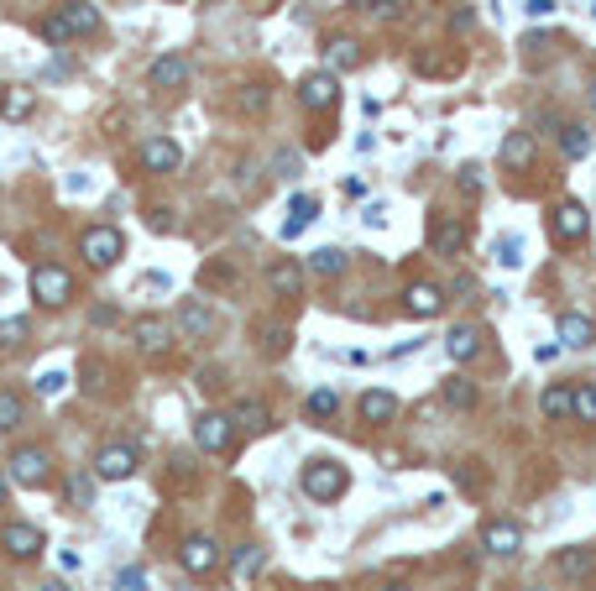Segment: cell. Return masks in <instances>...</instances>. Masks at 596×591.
<instances>
[{
	"mask_svg": "<svg viewBox=\"0 0 596 591\" xmlns=\"http://www.w3.org/2000/svg\"><path fill=\"white\" fill-rule=\"evenodd\" d=\"M502 163H508V168H529L533 163V136L529 131H508V136H502Z\"/></svg>",
	"mask_w": 596,
	"mask_h": 591,
	"instance_id": "484cf974",
	"label": "cell"
},
{
	"mask_svg": "<svg viewBox=\"0 0 596 591\" xmlns=\"http://www.w3.org/2000/svg\"><path fill=\"white\" fill-rule=\"evenodd\" d=\"M356 414H362L366 424L398 419V393H382V387H372V393H362V398H356Z\"/></svg>",
	"mask_w": 596,
	"mask_h": 591,
	"instance_id": "5bb4252c",
	"label": "cell"
},
{
	"mask_svg": "<svg viewBox=\"0 0 596 591\" xmlns=\"http://www.w3.org/2000/svg\"><path fill=\"white\" fill-rule=\"evenodd\" d=\"M309 267H314L320 277H335V273H345V252L341 246H320V252L309 256Z\"/></svg>",
	"mask_w": 596,
	"mask_h": 591,
	"instance_id": "4dcf8cb0",
	"label": "cell"
},
{
	"mask_svg": "<svg viewBox=\"0 0 596 591\" xmlns=\"http://www.w3.org/2000/svg\"><path fill=\"white\" fill-rule=\"evenodd\" d=\"M560 152H565V157H586V152H591V131L586 126H560Z\"/></svg>",
	"mask_w": 596,
	"mask_h": 591,
	"instance_id": "f546056e",
	"label": "cell"
},
{
	"mask_svg": "<svg viewBox=\"0 0 596 591\" xmlns=\"http://www.w3.org/2000/svg\"><path fill=\"white\" fill-rule=\"evenodd\" d=\"M231 424H241L246 435H267V429H273V414H267V403L262 398H241L231 408Z\"/></svg>",
	"mask_w": 596,
	"mask_h": 591,
	"instance_id": "9a60e30c",
	"label": "cell"
},
{
	"mask_svg": "<svg viewBox=\"0 0 596 591\" xmlns=\"http://www.w3.org/2000/svg\"><path fill=\"white\" fill-rule=\"evenodd\" d=\"M335 408H341V398H335L330 387H320V393H309V403H303V414H309V419H330Z\"/></svg>",
	"mask_w": 596,
	"mask_h": 591,
	"instance_id": "836d02e7",
	"label": "cell"
},
{
	"mask_svg": "<svg viewBox=\"0 0 596 591\" xmlns=\"http://www.w3.org/2000/svg\"><path fill=\"white\" fill-rule=\"evenodd\" d=\"M554 566H560V576H571V581H581V576L591 570V549H565V555H560Z\"/></svg>",
	"mask_w": 596,
	"mask_h": 591,
	"instance_id": "d6a6232c",
	"label": "cell"
},
{
	"mask_svg": "<svg viewBox=\"0 0 596 591\" xmlns=\"http://www.w3.org/2000/svg\"><path fill=\"white\" fill-rule=\"evenodd\" d=\"M523 11H529V16H550V11H554V0H529Z\"/></svg>",
	"mask_w": 596,
	"mask_h": 591,
	"instance_id": "681fc988",
	"label": "cell"
},
{
	"mask_svg": "<svg viewBox=\"0 0 596 591\" xmlns=\"http://www.w3.org/2000/svg\"><path fill=\"white\" fill-rule=\"evenodd\" d=\"M16 424H22V398H16V393H5V387H0V435H11V429H16Z\"/></svg>",
	"mask_w": 596,
	"mask_h": 591,
	"instance_id": "8d00e7d4",
	"label": "cell"
},
{
	"mask_svg": "<svg viewBox=\"0 0 596 591\" xmlns=\"http://www.w3.org/2000/svg\"><path fill=\"white\" fill-rule=\"evenodd\" d=\"M262 566V549H241V555H235V570H256Z\"/></svg>",
	"mask_w": 596,
	"mask_h": 591,
	"instance_id": "c3c4849f",
	"label": "cell"
},
{
	"mask_svg": "<svg viewBox=\"0 0 596 591\" xmlns=\"http://www.w3.org/2000/svg\"><path fill=\"white\" fill-rule=\"evenodd\" d=\"M178 163H184V152L168 136H152L147 147H142V168L147 173H178Z\"/></svg>",
	"mask_w": 596,
	"mask_h": 591,
	"instance_id": "8fae6325",
	"label": "cell"
},
{
	"mask_svg": "<svg viewBox=\"0 0 596 591\" xmlns=\"http://www.w3.org/2000/svg\"><path fill=\"white\" fill-rule=\"evenodd\" d=\"M288 340H293V336H288V330H283V325H262V351H267V356H288Z\"/></svg>",
	"mask_w": 596,
	"mask_h": 591,
	"instance_id": "d590c367",
	"label": "cell"
},
{
	"mask_svg": "<svg viewBox=\"0 0 596 591\" xmlns=\"http://www.w3.org/2000/svg\"><path fill=\"white\" fill-rule=\"evenodd\" d=\"M184 570H194V576H204V570H214V560H220V549H214V539H204V534H194V539H184Z\"/></svg>",
	"mask_w": 596,
	"mask_h": 591,
	"instance_id": "e0dca14e",
	"label": "cell"
},
{
	"mask_svg": "<svg viewBox=\"0 0 596 591\" xmlns=\"http://www.w3.org/2000/svg\"><path fill=\"white\" fill-rule=\"evenodd\" d=\"M429 241H434V252H440V256H461V252H466V225L445 215V220H434Z\"/></svg>",
	"mask_w": 596,
	"mask_h": 591,
	"instance_id": "d6986e66",
	"label": "cell"
},
{
	"mask_svg": "<svg viewBox=\"0 0 596 591\" xmlns=\"http://www.w3.org/2000/svg\"><path fill=\"white\" fill-rule=\"evenodd\" d=\"M43 37H47V43H68L74 32H68V22H64V16H58V11H53V16H47V22H43Z\"/></svg>",
	"mask_w": 596,
	"mask_h": 591,
	"instance_id": "b9f144b4",
	"label": "cell"
},
{
	"mask_svg": "<svg viewBox=\"0 0 596 591\" xmlns=\"http://www.w3.org/2000/svg\"><path fill=\"white\" fill-rule=\"evenodd\" d=\"M32 294H37V304L58 309V304H68V294H74V277H68L58 262H43V267L32 273Z\"/></svg>",
	"mask_w": 596,
	"mask_h": 591,
	"instance_id": "7a4b0ae2",
	"label": "cell"
},
{
	"mask_svg": "<svg viewBox=\"0 0 596 591\" xmlns=\"http://www.w3.org/2000/svg\"><path fill=\"white\" fill-rule=\"evenodd\" d=\"M115 591H147V576H142V570H121Z\"/></svg>",
	"mask_w": 596,
	"mask_h": 591,
	"instance_id": "f6af8a7d",
	"label": "cell"
},
{
	"mask_svg": "<svg viewBox=\"0 0 596 591\" xmlns=\"http://www.w3.org/2000/svg\"><path fill=\"white\" fill-rule=\"evenodd\" d=\"M204 283H235V267L231 262H210V267H204Z\"/></svg>",
	"mask_w": 596,
	"mask_h": 591,
	"instance_id": "ee69618b",
	"label": "cell"
},
{
	"mask_svg": "<svg viewBox=\"0 0 596 591\" xmlns=\"http://www.w3.org/2000/svg\"><path fill=\"white\" fill-rule=\"evenodd\" d=\"M273 168H277V178H298V152H273Z\"/></svg>",
	"mask_w": 596,
	"mask_h": 591,
	"instance_id": "7bdbcfd3",
	"label": "cell"
},
{
	"mask_svg": "<svg viewBox=\"0 0 596 591\" xmlns=\"http://www.w3.org/2000/svg\"><path fill=\"white\" fill-rule=\"evenodd\" d=\"M571 414L575 419H586V424H596V387H575L571 393Z\"/></svg>",
	"mask_w": 596,
	"mask_h": 591,
	"instance_id": "74e56055",
	"label": "cell"
},
{
	"mask_svg": "<svg viewBox=\"0 0 596 591\" xmlns=\"http://www.w3.org/2000/svg\"><path fill=\"white\" fill-rule=\"evenodd\" d=\"M267 105H273V95H267V85H241L235 89V110H241V115H267Z\"/></svg>",
	"mask_w": 596,
	"mask_h": 591,
	"instance_id": "4316f807",
	"label": "cell"
},
{
	"mask_svg": "<svg viewBox=\"0 0 596 591\" xmlns=\"http://www.w3.org/2000/svg\"><path fill=\"white\" fill-rule=\"evenodd\" d=\"M320 215V199L314 194H293V205H288V220H283V235L293 241V235H303V225Z\"/></svg>",
	"mask_w": 596,
	"mask_h": 591,
	"instance_id": "7402d4cb",
	"label": "cell"
},
{
	"mask_svg": "<svg viewBox=\"0 0 596 591\" xmlns=\"http://www.w3.org/2000/svg\"><path fill=\"white\" fill-rule=\"evenodd\" d=\"M366 225H372V231H382V225H387V205H366Z\"/></svg>",
	"mask_w": 596,
	"mask_h": 591,
	"instance_id": "7dc6e473",
	"label": "cell"
},
{
	"mask_svg": "<svg viewBox=\"0 0 596 591\" xmlns=\"http://www.w3.org/2000/svg\"><path fill=\"white\" fill-rule=\"evenodd\" d=\"M121 252H126V241H121L115 225H94V231H84V262L89 267H115Z\"/></svg>",
	"mask_w": 596,
	"mask_h": 591,
	"instance_id": "3957f363",
	"label": "cell"
},
{
	"mask_svg": "<svg viewBox=\"0 0 596 591\" xmlns=\"http://www.w3.org/2000/svg\"><path fill=\"white\" fill-rule=\"evenodd\" d=\"M0 503H5V476H0Z\"/></svg>",
	"mask_w": 596,
	"mask_h": 591,
	"instance_id": "f5cc1de1",
	"label": "cell"
},
{
	"mask_svg": "<svg viewBox=\"0 0 596 591\" xmlns=\"http://www.w3.org/2000/svg\"><path fill=\"white\" fill-rule=\"evenodd\" d=\"M341 189H345V194H351V199H362V194H366V178H345Z\"/></svg>",
	"mask_w": 596,
	"mask_h": 591,
	"instance_id": "f907efd6",
	"label": "cell"
},
{
	"mask_svg": "<svg viewBox=\"0 0 596 591\" xmlns=\"http://www.w3.org/2000/svg\"><path fill=\"white\" fill-rule=\"evenodd\" d=\"M324 58H330V68H356V64H362V47L351 43V37H330Z\"/></svg>",
	"mask_w": 596,
	"mask_h": 591,
	"instance_id": "83f0119b",
	"label": "cell"
},
{
	"mask_svg": "<svg viewBox=\"0 0 596 591\" xmlns=\"http://www.w3.org/2000/svg\"><path fill=\"white\" fill-rule=\"evenodd\" d=\"M298 486H303V497H314V503H335L345 486H351V476H345L341 461H309L303 476H298Z\"/></svg>",
	"mask_w": 596,
	"mask_h": 591,
	"instance_id": "6da1fadb",
	"label": "cell"
},
{
	"mask_svg": "<svg viewBox=\"0 0 596 591\" xmlns=\"http://www.w3.org/2000/svg\"><path fill=\"white\" fill-rule=\"evenodd\" d=\"M461 189H466V194H482V168H476V163H466V168H461Z\"/></svg>",
	"mask_w": 596,
	"mask_h": 591,
	"instance_id": "bcb514c9",
	"label": "cell"
},
{
	"mask_svg": "<svg viewBox=\"0 0 596 591\" xmlns=\"http://www.w3.org/2000/svg\"><path fill=\"white\" fill-rule=\"evenodd\" d=\"M0 545H5V555H16V560H32V555L43 549V528H32V524H5Z\"/></svg>",
	"mask_w": 596,
	"mask_h": 591,
	"instance_id": "7c38bea8",
	"label": "cell"
},
{
	"mask_svg": "<svg viewBox=\"0 0 596 591\" xmlns=\"http://www.w3.org/2000/svg\"><path fill=\"white\" fill-rule=\"evenodd\" d=\"M147 85L152 89H184L189 85V58H184V53H163V58H152Z\"/></svg>",
	"mask_w": 596,
	"mask_h": 591,
	"instance_id": "ba28073f",
	"label": "cell"
},
{
	"mask_svg": "<svg viewBox=\"0 0 596 591\" xmlns=\"http://www.w3.org/2000/svg\"><path fill=\"white\" fill-rule=\"evenodd\" d=\"M173 330L189 336V340H210L214 336V309L204 304V298H184L178 315H173Z\"/></svg>",
	"mask_w": 596,
	"mask_h": 591,
	"instance_id": "277c9868",
	"label": "cell"
},
{
	"mask_svg": "<svg viewBox=\"0 0 596 591\" xmlns=\"http://www.w3.org/2000/svg\"><path fill=\"white\" fill-rule=\"evenodd\" d=\"M32 105H37V95H32L26 85L0 89V115H5V121H26V115H32Z\"/></svg>",
	"mask_w": 596,
	"mask_h": 591,
	"instance_id": "d4e9b609",
	"label": "cell"
},
{
	"mask_svg": "<svg viewBox=\"0 0 596 591\" xmlns=\"http://www.w3.org/2000/svg\"><path fill=\"white\" fill-rule=\"evenodd\" d=\"M131 336H136V346L147 351V356H163L173 346V319H163V315H142L136 325H131Z\"/></svg>",
	"mask_w": 596,
	"mask_h": 591,
	"instance_id": "8992f818",
	"label": "cell"
},
{
	"mask_svg": "<svg viewBox=\"0 0 596 591\" xmlns=\"http://www.w3.org/2000/svg\"><path fill=\"white\" fill-rule=\"evenodd\" d=\"M335 95H341V89H335V74H303V85H298V100L309 110H330Z\"/></svg>",
	"mask_w": 596,
	"mask_h": 591,
	"instance_id": "30bf717a",
	"label": "cell"
},
{
	"mask_svg": "<svg viewBox=\"0 0 596 591\" xmlns=\"http://www.w3.org/2000/svg\"><path fill=\"white\" fill-rule=\"evenodd\" d=\"M194 440H199V450H225L231 445V414H199V424H194Z\"/></svg>",
	"mask_w": 596,
	"mask_h": 591,
	"instance_id": "9c48e42d",
	"label": "cell"
},
{
	"mask_svg": "<svg viewBox=\"0 0 596 591\" xmlns=\"http://www.w3.org/2000/svg\"><path fill=\"white\" fill-rule=\"evenodd\" d=\"M366 5H372V16H377V22H398V16L408 11V0H366Z\"/></svg>",
	"mask_w": 596,
	"mask_h": 591,
	"instance_id": "60d3db41",
	"label": "cell"
},
{
	"mask_svg": "<svg viewBox=\"0 0 596 591\" xmlns=\"http://www.w3.org/2000/svg\"><path fill=\"white\" fill-rule=\"evenodd\" d=\"M440 304H445V298H440V288H429V283H413V288L403 294V309H408L413 319L440 315Z\"/></svg>",
	"mask_w": 596,
	"mask_h": 591,
	"instance_id": "603a6c76",
	"label": "cell"
},
{
	"mask_svg": "<svg viewBox=\"0 0 596 591\" xmlns=\"http://www.w3.org/2000/svg\"><path fill=\"white\" fill-rule=\"evenodd\" d=\"M131 471H136V450H131V445H105V450L94 456V476H100V482H126Z\"/></svg>",
	"mask_w": 596,
	"mask_h": 591,
	"instance_id": "52a82bcc",
	"label": "cell"
},
{
	"mask_svg": "<svg viewBox=\"0 0 596 591\" xmlns=\"http://www.w3.org/2000/svg\"><path fill=\"white\" fill-rule=\"evenodd\" d=\"M32 336V325H26V315H11V319H0V351H16L22 340Z\"/></svg>",
	"mask_w": 596,
	"mask_h": 591,
	"instance_id": "1f68e13d",
	"label": "cell"
},
{
	"mask_svg": "<svg viewBox=\"0 0 596 591\" xmlns=\"http://www.w3.org/2000/svg\"><path fill=\"white\" fill-rule=\"evenodd\" d=\"M591 105H596V89H591Z\"/></svg>",
	"mask_w": 596,
	"mask_h": 591,
	"instance_id": "db71d44e",
	"label": "cell"
},
{
	"mask_svg": "<svg viewBox=\"0 0 596 591\" xmlns=\"http://www.w3.org/2000/svg\"><path fill=\"white\" fill-rule=\"evenodd\" d=\"M445 403L450 408H476V382L471 377H445Z\"/></svg>",
	"mask_w": 596,
	"mask_h": 591,
	"instance_id": "f1b7e54d",
	"label": "cell"
},
{
	"mask_svg": "<svg viewBox=\"0 0 596 591\" xmlns=\"http://www.w3.org/2000/svg\"><path fill=\"white\" fill-rule=\"evenodd\" d=\"M47 471H53V456H47L43 445H22V450L11 456V476L22 486H43Z\"/></svg>",
	"mask_w": 596,
	"mask_h": 591,
	"instance_id": "5b68a950",
	"label": "cell"
},
{
	"mask_svg": "<svg viewBox=\"0 0 596 591\" xmlns=\"http://www.w3.org/2000/svg\"><path fill=\"white\" fill-rule=\"evenodd\" d=\"M64 387H68V372H64V366H47L43 377H37V393H43V398H58Z\"/></svg>",
	"mask_w": 596,
	"mask_h": 591,
	"instance_id": "f35d334b",
	"label": "cell"
},
{
	"mask_svg": "<svg viewBox=\"0 0 596 591\" xmlns=\"http://www.w3.org/2000/svg\"><path fill=\"white\" fill-rule=\"evenodd\" d=\"M37 591H68V586H64V581H43Z\"/></svg>",
	"mask_w": 596,
	"mask_h": 591,
	"instance_id": "816d5d0a",
	"label": "cell"
},
{
	"mask_svg": "<svg viewBox=\"0 0 596 591\" xmlns=\"http://www.w3.org/2000/svg\"><path fill=\"white\" fill-rule=\"evenodd\" d=\"M554 241H581L586 235V205H575V199H565V205H554Z\"/></svg>",
	"mask_w": 596,
	"mask_h": 591,
	"instance_id": "4fadbf2b",
	"label": "cell"
},
{
	"mask_svg": "<svg viewBox=\"0 0 596 591\" xmlns=\"http://www.w3.org/2000/svg\"><path fill=\"white\" fill-rule=\"evenodd\" d=\"M482 545H487L492 555H518V549H523V534H518L512 524H502V518H497V524L482 528Z\"/></svg>",
	"mask_w": 596,
	"mask_h": 591,
	"instance_id": "ffe728a7",
	"label": "cell"
},
{
	"mask_svg": "<svg viewBox=\"0 0 596 591\" xmlns=\"http://www.w3.org/2000/svg\"><path fill=\"white\" fill-rule=\"evenodd\" d=\"M539 408H544L550 419H565V414H571V387H544Z\"/></svg>",
	"mask_w": 596,
	"mask_h": 591,
	"instance_id": "e575fe53",
	"label": "cell"
},
{
	"mask_svg": "<svg viewBox=\"0 0 596 591\" xmlns=\"http://www.w3.org/2000/svg\"><path fill=\"white\" fill-rule=\"evenodd\" d=\"M267 283H273L277 298H298V294H303V267L283 256V262H273V267H267Z\"/></svg>",
	"mask_w": 596,
	"mask_h": 591,
	"instance_id": "ac0fdd59",
	"label": "cell"
},
{
	"mask_svg": "<svg viewBox=\"0 0 596 591\" xmlns=\"http://www.w3.org/2000/svg\"><path fill=\"white\" fill-rule=\"evenodd\" d=\"M497 262H502V267H523V241H518V235H502V241H497Z\"/></svg>",
	"mask_w": 596,
	"mask_h": 591,
	"instance_id": "ab89813d",
	"label": "cell"
},
{
	"mask_svg": "<svg viewBox=\"0 0 596 591\" xmlns=\"http://www.w3.org/2000/svg\"><path fill=\"white\" fill-rule=\"evenodd\" d=\"M58 16L68 22V32H74V37H89V32H100V11H94L89 0H64V5H58Z\"/></svg>",
	"mask_w": 596,
	"mask_h": 591,
	"instance_id": "2e32d148",
	"label": "cell"
},
{
	"mask_svg": "<svg viewBox=\"0 0 596 591\" xmlns=\"http://www.w3.org/2000/svg\"><path fill=\"white\" fill-rule=\"evenodd\" d=\"M554 330H560V340H565V346H591V340H596V325H591V315H575V309H565Z\"/></svg>",
	"mask_w": 596,
	"mask_h": 591,
	"instance_id": "44dd1931",
	"label": "cell"
},
{
	"mask_svg": "<svg viewBox=\"0 0 596 591\" xmlns=\"http://www.w3.org/2000/svg\"><path fill=\"white\" fill-rule=\"evenodd\" d=\"M445 351L455 361H471L476 351H482V330H476V325H455V330L445 336Z\"/></svg>",
	"mask_w": 596,
	"mask_h": 591,
	"instance_id": "cb8c5ba5",
	"label": "cell"
}]
</instances>
